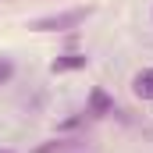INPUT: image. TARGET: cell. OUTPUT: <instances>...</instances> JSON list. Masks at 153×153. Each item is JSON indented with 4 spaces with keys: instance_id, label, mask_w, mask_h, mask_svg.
Returning a JSON list of instances; mask_svg holds the SVG:
<instances>
[{
    "instance_id": "1",
    "label": "cell",
    "mask_w": 153,
    "mask_h": 153,
    "mask_svg": "<svg viewBox=\"0 0 153 153\" xmlns=\"http://www.w3.org/2000/svg\"><path fill=\"white\" fill-rule=\"evenodd\" d=\"M93 14V7H71V11H61V14H46V18H36L29 22L32 32H68V29H78L85 18Z\"/></svg>"
},
{
    "instance_id": "2",
    "label": "cell",
    "mask_w": 153,
    "mask_h": 153,
    "mask_svg": "<svg viewBox=\"0 0 153 153\" xmlns=\"http://www.w3.org/2000/svg\"><path fill=\"white\" fill-rule=\"evenodd\" d=\"M85 114L89 117H107V114H114V96L107 93V89H89V100H85Z\"/></svg>"
},
{
    "instance_id": "3",
    "label": "cell",
    "mask_w": 153,
    "mask_h": 153,
    "mask_svg": "<svg viewBox=\"0 0 153 153\" xmlns=\"http://www.w3.org/2000/svg\"><path fill=\"white\" fill-rule=\"evenodd\" d=\"M85 64H89V57H85V53L68 50V53H57V57L50 61V71H53V75H68V71H82Z\"/></svg>"
},
{
    "instance_id": "4",
    "label": "cell",
    "mask_w": 153,
    "mask_h": 153,
    "mask_svg": "<svg viewBox=\"0 0 153 153\" xmlns=\"http://www.w3.org/2000/svg\"><path fill=\"white\" fill-rule=\"evenodd\" d=\"M132 96L143 103H153V64L132 75Z\"/></svg>"
},
{
    "instance_id": "5",
    "label": "cell",
    "mask_w": 153,
    "mask_h": 153,
    "mask_svg": "<svg viewBox=\"0 0 153 153\" xmlns=\"http://www.w3.org/2000/svg\"><path fill=\"white\" fill-rule=\"evenodd\" d=\"M18 75V64H14V57H7V53H0V85H11Z\"/></svg>"
},
{
    "instance_id": "6",
    "label": "cell",
    "mask_w": 153,
    "mask_h": 153,
    "mask_svg": "<svg viewBox=\"0 0 153 153\" xmlns=\"http://www.w3.org/2000/svg\"><path fill=\"white\" fill-rule=\"evenodd\" d=\"M75 143L71 139H53V143H46V146H36L32 153H64V150H71Z\"/></svg>"
},
{
    "instance_id": "7",
    "label": "cell",
    "mask_w": 153,
    "mask_h": 153,
    "mask_svg": "<svg viewBox=\"0 0 153 153\" xmlns=\"http://www.w3.org/2000/svg\"><path fill=\"white\" fill-rule=\"evenodd\" d=\"M82 121H85V114H75V117H64V121H61L57 128H61V132H71V128H78Z\"/></svg>"
},
{
    "instance_id": "8",
    "label": "cell",
    "mask_w": 153,
    "mask_h": 153,
    "mask_svg": "<svg viewBox=\"0 0 153 153\" xmlns=\"http://www.w3.org/2000/svg\"><path fill=\"white\" fill-rule=\"evenodd\" d=\"M0 153H14V150H7V146H4V150H0Z\"/></svg>"
},
{
    "instance_id": "9",
    "label": "cell",
    "mask_w": 153,
    "mask_h": 153,
    "mask_svg": "<svg viewBox=\"0 0 153 153\" xmlns=\"http://www.w3.org/2000/svg\"><path fill=\"white\" fill-rule=\"evenodd\" d=\"M150 18H153V11H150Z\"/></svg>"
}]
</instances>
